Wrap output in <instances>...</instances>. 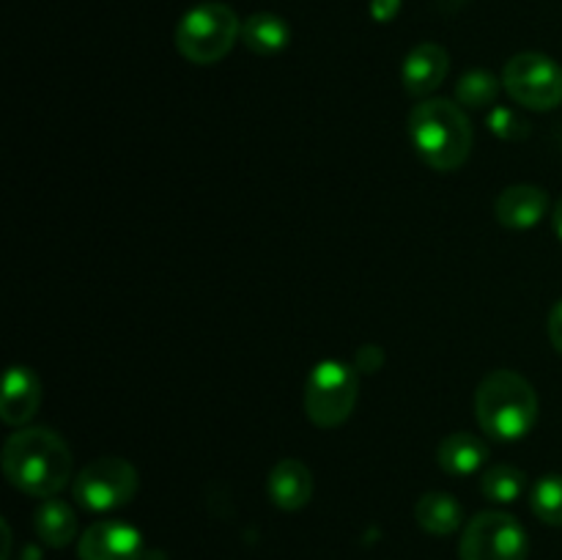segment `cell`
<instances>
[{"mask_svg": "<svg viewBox=\"0 0 562 560\" xmlns=\"http://www.w3.org/2000/svg\"><path fill=\"white\" fill-rule=\"evenodd\" d=\"M401 11V0H371V16L379 22H390Z\"/></svg>", "mask_w": 562, "mask_h": 560, "instance_id": "cb8c5ba5", "label": "cell"}, {"mask_svg": "<svg viewBox=\"0 0 562 560\" xmlns=\"http://www.w3.org/2000/svg\"><path fill=\"white\" fill-rule=\"evenodd\" d=\"M503 86L527 110H554L562 104V66L541 53H519L505 64Z\"/></svg>", "mask_w": 562, "mask_h": 560, "instance_id": "52a82bcc", "label": "cell"}, {"mask_svg": "<svg viewBox=\"0 0 562 560\" xmlns=\"http://www.w3.org/2000/svg\"><path fill=\"white\" fill-rule=\"evenodd\" d=\"M415 519L431 536H450L461 527L464 519V508L459 500L448 492H428L417 500Z\"/></svg>", "mask_w": 562, "mask_h": 560, "instance_id": "2e32d148", "label": "cell"}, {"mask_svg": "<svg viewBox=\"0 0 562 560\" xmlns=\"http://www.w3.org/2000/svg\"><path fill=\"white\" fill-rule=\"evenodd\" d=\"M241 44L256 55H278L289 47L291 27L272 11H258L241 22Z\"/></svg>", "mask_w": 562, "mask_h": 560, "instance_id": "9a60e30c", "label": "cell"}, {"mask_svg": "<svg viewBox=\"0 0 562 560\" xmlns=\"http://www.w3.org/2000/svg\"><path fill=\"white\" fill-rule=\"evenodd\" d=\"M360 379L351 366L340 360H324L305 382V415L318 428H335L349 421L357 404Z\"/></svg>", "mask_w": 562, "mask_h": 560, "instance_id": "5b68a950", "label": "cell"}, {"mask_svg": "<svg viewBox=\"0 0 562 560\" xmlns=\"http://www.w3.org/2000/svg\"><path fill=\"white\" fill-rule=\"evenodd\" d=\"M547 329H549V338H552L554 349H558L560 355H562V300L554 302V307H552V311H549Z\"/></svg>", "mask_w": 562, "mask_h": 560, "instance_id": "603a6c76", "label": "cell"}, {"mask_svg": "<svg viewBox=\"0 0 562 560\" xmlns=\"http://www.w3.org/2000/svg\"><path fill=\"white\" fill-rule=\"evenodd\" d=\"M241 36V22L236 11L225 3H201L187 11L176 25V49L190 64H217L234 49Z\"/></svg>", "mask_w": 562, "mask_h": 560, "instance_id": "277c9868", "label": "cell"}, {"mask_svg": "<svg viewBox=\"0 0 562 560\" xmlns=\"http://www.w3.org/2000/svg\"><path fill=\"white\" fill-rule=\"evenodd\" d=\"M530 541L516 516L483 511L467 522L459 544V560H527Z\"/></svg>", "mask_w": 562, "mask_h": 560, "instance_id": "8992f818", "label": "cell"}, {"mask_svg": "<svg viewBox=\"0 0 562 560\" xmlns=\"http://www.w3.org/2000/svg\"><path fill=\"white\" fill-rule=\"evenodd\" d=\"M382 362L384 355L379 346H362V349L357 351V368H360V371H379Z\"/></svg>", "mask_w": 562, "mask_h": 560, "instance_id": "7402d4cb", "label": "cell"}, {"mask_svg": "<svg viewBox=\"0 0 562 560\" xmlns=\"http://www.w3.org/2000/svg\"><path fill=\"white\" fill-rule=\"evenodd\" d=\"M42 406V382L27 366H11L5 371L0 417L5 426H25Z\"/></svg>", "mask_w": 562, "mask_h": 560, "instance_id": "8fae6325", "label": "cell"}, {"mask_svg": "<svg viewBox=\"0 0 562 560\" xmlns=\"http://www.w3.org/2000/svg\"><path fill=\"white\" fill-rule=\"evenodd\" d=\"M3 472L31 497H55L71 478V450L53 428H22L5 439Z\"/></svg>", "mask_w": 562, "mask_h": 560, "instance_id": "6da1fadb", "label": "cell"}, {"mask_svg": "<svg viewBox=\"0 0 562 560\" xmlns=\"http://www.w3.org/2000/svg\"><path fill=\"white\" fill-rule=\"evenodd\" d=\"M488 459V445L472 432H453L439 443L437 461L450 475H470Z\"/></svg>", "mask_w": 562, "mask_h": 560, "instance_id": "5bb4252c", "label": "cell"}, {"mask_svg": "<svg viewBox=\"0 0 562 560\" xmlns=\"http://www.w3.org/2000/svg\"><path fill=\"white\" fill-rule=\"evenodd\" d=\"M475 415L488 437L514 443L527 437L536 426L538 395L521 373L499 368L477 384Z\"/></svg>", "mask_w": 562, "mask_h": 560, "instance_id": "3957f363", "label": "cell"}, {"mask_svg": "<svg viewBox=\"0 0 562 560\" xmlns=\"http://www.w3.org/2000/svg\"><path fill=\"white\" fill-rule=\"evenodd\" d=\"M530 508L543 525L562 527V475H543L532 486Z\"/></svg>", "mask_w": 562, "mask_h": 560, "instance_id": "ffe728a7", "label": "cell"}, {"mask_svg": "<svg viewBox=\"0 0 562 560\" xmlns=\"http://www.w3.org/2000/svg\"><path fill=\"white\" fill-rule=\"evenodd\" d=\"M267 489L280 511H300L313 497V472L300 459H280L269 472Z\"/></svg>", "mask_w": 562, "mask_h": 560, "instance_id": "4fadbf2b", "label": "cell"}, {"mask_svg": "<svg viewBox=\"0 0 562 560\" xmlns=\"http://www.w3.org/2000/svg\"><path fill=\"white\" fill-rule=\"evenodd\" d=\"M481 492L483 497L492 503L510 505L527 492V472L514 464H494L483 470L481 475Z\"/></svg>", "mask_w": 562, "mask_h": 560, "instance_id": "ac0fdd59", "label": "cell"}, {"mask_svg": "<svg viewBox=\"0 0 562 560\" xmlns=\"http://www.w3.org/2000/svg\"><path fill=\"white\" fill-rule=\"evenodd\" d=\"M409 137L423 163L434 170L461 168L472 152V124L461 104L450 99H426L409 113Z\"/></svg>", "mask_w": 562, "mask_h": 560, "instance_id": "7a4b0ae2", "label": "cell"}, {"mask_svg": "<svg viewBox=\"0 0 562 560\" xmlns=\"http://www.w3.org/2000/svg\"><path fill=\"white\" fill-rule=\"evenodd\" d=\"M549 209L547 190L536 184H514L508 190L499 192L497 203H494V214L505 228L525 231L532 228L543 220Z\"/></svg>", "mask_w": 562, "mask_h": 560, "instance_id": "7c38bea8", "label": "cell"}, {"mask_svg": "<svg viewBox=\"0 0 562 560\" xmlns=\"http://www.w3.org/2000/svg\"><path fill=\"white\" fill-rule=\"evenodd\" d=\"M80 560H140L143 536L126 522L108 519L88 527L77 544Z\"/></svg>", "mask_w": 562, "mask_h": 560, "instance_id": "9c48e42d", "label": "cell"}, {"mask_svg": "<svg viewBox=\"0 0 562 560\" xmlns=\"http://www.w3.org/2000/svg\"><path fill=\"white\" fill-rule=\"evenodd\" d=\"M450 71V55L442 44H417L404 60L401 69V82H404L409 97H431L445 82Z\"/></svg>", "mask_w": 562, "mask_h": 560, "instance_id": "30bf717a", "label": "cell"}, {"mask_svg": "<svg viewBox=\"0 0 562 560\" xmlns=\"http://www.w3.org/2000/svg\"><path fill=\"white\" fill-rule=\"evenodd\" d=\"M488 130L499 141H525L530 135V124L510 108H494L492 115H488Z\"/></svg>", "mask_w": 562, "mask_h": 560, "instance_id": "44dd1931", "label": "cell"}, {"mask_svg": "<svg viewBox=\"0 0 562 560\" xmlns=\"http://www.w3.org/2000/svg\"><path fill=\"white\" fill-rule=\"evenodd\" d=\"M552 223H554V231H558V236L562 239V198L558 201V206H554Z\"/></svg>", "mask_w": 562, "mask_h": 560, "instance_id": "d4e9b609", "label": "cell"}, {"mask_svg": "<svg viewBox=\"0 0 562 560\" xmlns=\"http://www.w3.org/2000/svg\"><path fill=\"white\" fill-rule=\"evenodd\" d=\"M499 97V80L486 69H472L467 71L464 77L459 80L456 86V99L459 104L472 110H483V108H492Z\"/></svg>", "mask_w": 562, "mask_h": 560, "instance_id": "d6986e66", "label": "cell"}, {"mask_svg": "<svg viewBox=\"0 0 562 560\" xmlns=\"http://www.w3.org/2000/svg\"><path fill=\"white\" fill-rule=\"evenodd\" d=\"M137 494V470L121 456H102L75 478V500L88 511H115Z\"/></svg>", "mask_w": 562, "mask_h": 560, "instance_id": "ba28073f", "label": "cell"}, {"mask_svg": "<svg viewBox=\"0 0 562 560\" xmlns=\"http://www.w3.org/2000/svg\"><path fill=\"white\" fill-rule=\"evenodd\" d=\"M36 533L47 547L60 549L77 536V514L64 500L47 497L36 508Z\"/></svg>", "mask_w": 562, "mask_h": 560, "instance_id": "e0dca14e", "label": "cell"}]
</instances>
